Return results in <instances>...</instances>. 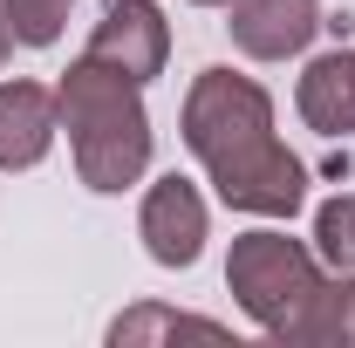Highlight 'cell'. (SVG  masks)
Returning a JSON list of instances; mask_svg holds the SVG:
<instances>
[{"mask_svg": "<svg viewBox=\"0 0 355 348\" xmlns=\"http://www.w3.org/2000/svg\"><path fill=\"white\" fill-rule=\"evenodd\" d=\"M178 137L198 157V171L212 184L225 212L246 218H294L308 205V164L287 150L280 116H273V89L239 69H198L178 110Z\"/></svg>", "mask_w": 355, "mask_h": 348, "instance_id": "cell-1", "label": "cell"}, {"mask_svg": "<svg viewBox=\"0 0 355 348\" xmlns=\"http://www.w3.org/2000/svg\"><path fill=\"white\" fill-rule=\"evenodd\" d=\"M55 110H62V137H69V157L76 177L96 198H123L150 177L157 157V130H150V103L144 82H130L123 69L76 55L55 82Z\"/></svg>", "mask_w": 355, "mask_h": 348, "instance_id": "cell-2", "label": "cell"}, {"mask_svg": "<svg viewBox=\"0 0 355 348\" xmlns=\"http://www.w3.org/2000/svg\"><path fill=\"white\" fill-rule=\"evenodd\" d=\"M321 280H328V266L314 253V239H294L287 218H260L225 253V294H232V307L260 328L266 342L294 335V321L308 314Z\"/></svg>", "mask_w": 355, "mask_h": 348, "instance_id": "cell-3", "label": "cell"}, {"mask_svg": "<svg viewBox=\"0 0 355 348\" xmlns=\"http://www.w3.org/2000/svg\"><path fill=\"white\" fill-rule=\"evenodd\" d=\"M137 239H144L150 266H164V273H184V266L205 260L212 205H205L198 177H184V171L144 177V198H137Z\"/></svg>", "mask_w": 355, "mask_h": 348, "instance_id": "cell-4", "label": "cell"}, {"mask_svg": "<svg viewBox=\"0 0 355 348\" xmlns=\"http://www.w3.org/2000/svg\"><path fill=\"white\" fill-rule=\"evenodd\" d=\"M83 55H96V62H110V69H123L130 82L150 89L164 76V62H171V21H164L157 0H110L103 21L89 28Z\"/></svg>", "mask_w": 355, "mask_h": 348, "instance_id": "cell-5", "label": "cell"}, {"mask_svg": "<svg viewBox=\"0 0 355 348\" xmlns=\"http://www.w3.org/2000/svg\"><path fill=\"white\" fill-rule=\"evenodd\" d=\"M321 28V0H225V35L246 62H301Z\"/></svg>", "mask_w": 355, "mask_h": 348, "instance_id": "cell-6", "label": "cell"}, {"mask_svg": "<svg viewBox=\"0 0 355 348\" xmlns=\"http://www.w3.org/2000/svg\"><path fill=\"white\" fill-rule=\"evenodd\" d=\"M62 137V110H55V82L35 76H0V171H42L48 150Z\"/></svg>", "mask_w": 355, "mask_h": 348, "instance_id": "cell-7", "label": "cell"}, {"mask_svg": "<svg viewBox=\"0 0 355 348\" xmlns=\"http://www.w3.org/2000/svg\"><path fill=\"white\" fill-rule=\"evenodd\" d=\"M294 116L314 137H355V48L335 42L301 62L294 76Z\"/></svg>", "mask_w": 355, "mask_h": 348, "instance_id": "cell-8", "label": "cell"}, {"mask_svg": "<svg viewBox=\"0 0 355 348\" xmlns=\"http://www.w3.org/2000/svg\"><path fill=\"white\" fill-rule=\"evenodd\" d=\"M287 348H355V273H328L308 314L294 321Z\"/></svg>", "mask_w": 355, "mask_h": 348, "instance_id": "cell-9", "label": "cell"}, {"mask_svg": "<svg viewBox=\"0 0 355 348\" xmlns=\"http://www.w3.org/2000/svg\"><path fill=\"white\" fill-rule=\"evenodd\" d=\"M164 335H232V328L212 321V314L164 307V301H137V307H123V314L103 328V342H110V348H144V342H164Z\"/></svg>", "mask_w": 355, "mask_h": 348, "instance_id": "cell-10", "label": "cell"}, {"mask_svg": "<svg viewBox=\"0 0 355 348\" xmlns=\"http://www.w3.org/2000/svg\"><path fill=\"white\" fill-rule=\"evenodd\" d=\"M314 253L328 273H355V191H335L314 205Z\"/></svg>", "mask_w": 355, "mask_h": 348, "instance_id": "cell-11", "label": "cell"}, {"mask_svg": "<svg viewBox=\"0 0 355 348\" xmlns=\"http://www.w3.org/2000/svg\"><path fill=\"white\" fill-rule=\"evenodd\" d=\"M69 14L76 0H7V35L14 48H55L69 35Z\"/></svg>", "mask_w": 355, "mask_h": 348, "instance_id": "cell-12", "label": "cell"}, {"mask_svg": "<svg viewBox=\"0 0 355 348\" xmlns=\"http://www.w3.org/2000/svg\"><path fill=\"white\" fill-rule=\"evenodd\" d=\"M7 55H14V42H7V35H0V69H7Z\"/></svg>", "mask_w": 355, "mask_h": 348, "instance_id": "cell-13", "label": "cell"}, {"mask_svg": "<svg viewBox=\"0 0 355 348\" xmlns=\"http://www.w3.org/2000/svg\"><path fill=\"white\" fill-rule=\"evenodd\" d=\"M0 35H7V0H0ZM7 42H14V35H7Z\"/></svg>", "mask_w": 355, "mask_h": 348, "instance_id": "cell-14", "label": "cell"}, {"mask_svg": "<svg viewBox=\"0 0 355 348\" xmlns=\"http://www.w3.org/2000/svg\"><path fill=\"white\" fill-rule=\"evenodd\" d=\"M191 7H219V14H225V0H191Z\"/></svg>", "mask_w": 355, "mask_h": 348, "instance_id": "cell-15", "label": "cell"}]
</instances>
